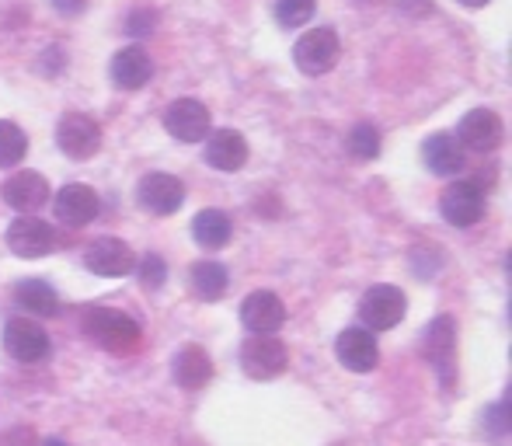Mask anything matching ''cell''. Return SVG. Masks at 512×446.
<instances>
[{
    "label": "cell",
    "instance_id": "6da1fadb",
    "mask_svg": "<svg viewBox=\"0 0 512 446\" xmlns=\"http://www.w3.org/2000/svg\"><path fill=\"white\" fill-rule=\"evenodd\" d=\"M84 335L95 338L102 349L115 352V356H126V352H133L136 345H140V325H136L129 314L122 311H112V307H88L84 311Z\"/></svg>",
    "mask_w": 512,
    "mask_h": 446
},
{
    "label": "cell",
    "instance_id": "7a4b0ae2",
    "mask_svg": "<svg viewBox=\"0 0 512 446\" xmlns=\"http://www.w3.org/2000/svg\"><path fill=\"white\" fill-rule=\"evenodd\" d=\"M408 311V300L398 286L391 283H380V286H370L359 300V321H363L366 332H387L394 328Z\"/></svg>",
    "mask_w": 512,
    "mask_h": 446
},
{
    "label": "cell",
    "instance_id": "3957f363",
    "mask_svg": "<svg viewBox=\"0 0 512 446\" xmlns=\"http://www.w3.org/2000/svg\"><path fill=\"white\" fill-rule=\"evenodd\" d=\"M338 56H342V42H338L335 28H310L293 46V63L310 77L328 74L338 63Z\"/></svg>",
    "mask_w": 512,
    "mask_h": 446
},
{
    "label": "cell",
    "instance_id": "277c9868",
    "mask_svg": "<svg viewBox=\"0 0 512 446\" xmlns=\"http://www.w3.org/2000/svg\"><path fill=\"white\" fill-rule=\"evenodd\" d=\"M241 366L251 380H272L290 366V352L276 335H251L241 345Z\"/></svg>",
    "mask_w": 512,
    "mask_h": 446
},
{
    "label": "cell",
    "instance_id": "5b68a950",
    "mask_svg": "<svg viewBox=\"0 0 512 446\" xmlns=\"http://www.w3.org/2000/svg\"><path fill=\"white\" fill-rule=\"evenodd\" d=\"M439 213L453 227H474L485 213V192L471 178H457L453 185H446L439 196Z\"/></svg>",
    "mask_w": 512,
    "mask_h": 446
},
{
    "label": "cell",
    "instance_id": "8992f818",
    "mask_svg": "<svg viewBox=\"0 0 512 446\" xmlns=\"http://www.w3.org/2000/svg\"><path fill=\"white\" fill-rule=\"evenodd\" d=\"M56 143L74 161H88L102 150V126L84 112H67L56 126Z\"/></svg>",
    "mask_w": 512,
    "mask_h": 446
},
{
    "label": "cell",
    "instance_id": "52a82bcc",
    "mask_svg": "<svg viewBox=\"0 0 512 446\" xmlns=\"http://www.w3.org/2000/svg\"><path fill=\"white\" fill-rule=\"evenodd\" d=\"M136 203H140L147 213H154V217H171V213L182 210L185 185L178 182L175 175H164V171L143 175L140 185H136Z\"/></svg>",
    "mask_w": 512,
    "mask_h": 446
},
{
    "label": "cell",
    "instance_id": "ba28073f",
    "mask_svg": "<svg viewBox=\"0 0 512 446\" xmlns=\"http://www.w3.org/2000/svg\"><path fill=\"white\" fill-rule=\"evenodd\" d=\"M4 241L18 258H46L49 251H53V244H56V230L49 227L46 220L28 217V213H25V217H18L11 227H7Z\"/></svg>",
    "mask_w": 512,
    "mask_h": 446
},
{
    "label": "cell",
    "instance_id": "9c48e42d",
    "mask_svg": "<svg viewBox=\"0 0 512 446\" xmlns=\"http://www.w3.org/2000/svg\"><path fill=\"white\" fill-rule=\"evenodd\" d=\"M4 349L18 363H39L49 356V332L32 318H14L4 328Z\"/></svg>",
    "mask_w": 512,
    "mask_h": 446
},
{
    "label": "cell",
    "instance_id": "30bf717a",
    "mask_svg": "<svg viewBox=\"0 0 512 446\" xmlns=\"http://www.w3.org/2000/svg\"><path fill=\"white\" fill-rule=\"evenodd\" d=\"M164 129L182 143H199L209 133V109L196 98H178L164 112Z\"/></svg>",
    "mask_w": 512,
    "mask_h": 446
},
{
    "label": "cell",
    "instance_id": "8fae6325",
    "mask_svg": "<svg viewBox=\"0 0 512 446\" xmlns=\"http://www.w3.org/2000/svg\"><path fill=\"white\" fill-rule=\"evenodd\" d=\"M241 321H244V328H248V332L272 335V332H279V328L286 325V307L272 290H255V293H248V297H244Z\"/></svg>",
    "mask_w": 512,
    "mask_h": 446
},
{
    "label": "cell",
    "instance_id": "7c38bea8",
    "mask_svg": "<svg viewBox=\"0 0 512 446\" xmlns=\"http://www.w3.org/2000/svg\"><path fill=\"white\" fill-rule=\"evenodd\" d=\"M98 210H102V203H98V192L91 189V185H63L60 192L53 196V213L60 223H70V227H84V223H91L98 217Z\"/></svg>",
    "mask_w": 512,
    "mask_h": 446
},
{
    "label": "cell",
    "instance_id": "4fadbf2b",
    "mask_svg": "<svg viewBox=\"0 0 512 446\" xmlns=\"http://www.w3.org/2000/svg\"><path fill=\"white\" fill-rule=\"evenodd\" d=\"M335 352H338V363L352 373H370L380 363L377 338H373V332H366V328H345L335 342Z\"/></svg>",
    "mask_w": 512,
    "mask_h": 446
},
{
    "label": "cell",
    "instance_id": "5bb4252c",
    "mask_svg": "<svg viewBox=\"0 0 512 446\" xmlns=\"http://www.w3.org/2000/svg\"><path fill=\"white\" fill-rule=\"evenodd\" d=\"M502 119H499V112H492V109H474V112H467L464 115V122H460V129H457V136H460V147H467V150H478V154H488V150H495L502 143Z\"/></svg>",
    "mask_w": 512,
    "mask_h": 446
},
{
    "label": "cell",
    "instance_id": "9a60e30c",
    "mask_svg": "<svg viewBox=\"0 0 512 446\" xmlns=\"http://www.w3.org/2000/svg\"><path fill=\"white\" fill-rule=\"evenodd\" d=\"M84 265L98 276H126L129 269L136 265L133 248L119 237H98V241L88 244L84 251Z\"/></svg>",
    "mask_w": 512,
    "mask_h": 446
},
{
    "label": "cell",
    "instance_id": "2e32d148",
    "mask_svg": "<svg viewBox=\"0 0 512 446\" xmlns=\"http://www.w3.org/2000/svg\"><path fill=\"white\" fill-rule=\"evenodd\" d=\"M0 192H4V203L18 213L42 210V206L49 203V196H53V192H49V182L42 175H35V171H18V175H11Z\"/></svg>",
    "mask_w": 512,
    "mask_h": 446
},
{
    "label": "cell",
    "instance_id": "e0dca14e",
    "mask_svg": "<svg viewBox=\"0 0 512 446\" xmlns=\"http://www.w3.org/2000/svg\"><path fill=\"white\" fill-rule=\"evenodd\" d=\"M422 352L429 356V363L436 366V373L443 377V384H450L453 352H457V332H453V321L450 318H436L429 328H425Z\"/></svg>",
    "mask_w": 512,
    "mask_h": 446
},
{
    "label": "cell",
    "instance_id": "ac0fdd59",
    "mask_svg": "<svg viewBox=\"0 0 512 446\" xmlns=\"http://www.w3.org/2000/svg\"><path fill=\"white\" fill-rule=\"evenodd\" d=\"M206 161L216 171H241L248 164V140L237 129H216L206 140Z\"/></svg>",
    "mask_w": 512,
    "mask_h": 446
},
{
    "label": "cell",
    "instance_id": "d6986e66",
    "mask_svg": "<svg viewBox=\"0 0 512 446\" xmlns=\"http://www.w3.org/2000/svg\"><path fill=\"white\" fill-rule=\"evenodd\" d=\"M108 70H112L115 88L136 91V88H143V84L150 81V74H154V60H150L140 46H126V49H119V53L112 56V67H108Z\"/></svg>",
    "mask_w": 512,
    "mask_h": 446
},
{
    "label": "cell",
    "instance_id": "ffe728a7",
    "mask_svg": "<svg viewBox=\"0 0 512 446\" xmlns=\"http://www.w3.org/2000/svg\"><path fill=\"white\" fill-rule=\"evenodd\" d=\"M425 164H429L436 175H460L464 171V147L457 143V136L450 133H432L422 147Z\"/></svg>",
    "mask_w": 512,
    "mask_h": 446
},
{
    "label": "cell",
    "instance_id": "44dd1931",
    "mask_svg": "<svg viewBox=\"0 0 512 446\" xmlns=\"http://www.w3.org/2000/svg\"><path fill=\"white\" fill-rule=\"evenodd\" d=\"M14 300H18V307H25L28 314H39V318H56L60 314V297H56V290L46 279H25V283H18Z\"/></svg>",
    "mask_w": 512,
    "mask_h": 446
},
{
    "label": "cell",
    "instance_id": "7402d4cb",
    "mask_svg": "<svg viewBox=\"0 0 512 446\" xmlns=\"http://www.w3.org/2000/svg\"><path fill=\"white\" fill-rule=\"evenodd\" d=\"M209 377H213V363H209L206 349L185 345V349L175 356V380L185 387V391H199Z\"/></svg>",
    "mask_w": 512,
    "mask_h": 446
},
{
    "label": "cell",
    "instance_id": "603a6c76",
    "mask_svg": "<svg viewBox=\"0 0 512 446\" xmlns=\"http://www.w3.org/2000/svg\"><path fill=\"white\" fill-rule=\"evenodd\" d=\"M234 227H230V217L223 210H203L196 220H192V237H196L199 248L206 251H216L230 241Z\"/></svg>",
    "mask_w": 512,
    "mask_h": 446
},
{
    "label": "cell",
    "instance_id": "cb8c5ba5",
    "mask_svg": "<svg viewBox=\"0 0 512 446\" xmlns=\"http://www.w3.org/2000/svg\"><path fill=\"white\" fill-rule=\"evenodd\" d=\"M189 279H192L196 297H203V300H220L223 293H227V283H230L227 269H223L220 262H213V258H203V262L192 265Z\"/></svg>",
    "mask_w": 512,
    "mask_h": 446
},
{
    "label": "cell",
    "instance_id": "d4e9b609",
    "mask_svg": "<svg viewBox=\"0 0 512 446\" xmlns=\"http://www.w3.org/2000/svg\"><path fill=\"white\" fill-rule=\"evenodd\" d=\"M28 154V136L18 122L0 119V168H18Z\"/></svg>",
    "mask_w": 512,
    "mask_h": 446
},
{
    "label": "cell",
    "instance_id": "484cf974",
    "mask_svg": "<svg viewBox=\"0 0 512 446\" xmlns=\"http://www.w3.org/2000/svg\"><path fill=\"white\" fill-rule=\"evenodd\" d=\"M272 14L283 28H300L314 18V0H272Z\"/></svg>",
    "mask_w": 512,
    "mask_h": 446
},
{
    "label": "cell",
    "instance_id": "4316f807",
    "mask_svg": "<svg viewBox=\"0 0 512 446\" xmlns=\"http://www.w3.org/2000/svg\"><path fill=\"white\" fill-rule=\"evenodd\" d=\"M349 150L359 157V161H373V157L380 154V129L373 126V122H359V126H352Z\"/></svg>",
    "mask_w": 512,
    "mask_h": 446
},
{
    "label": "cell",
    "instance_id": "83f0119b",
    "mask_svg": "<svg viewBox=\"0 0 512 446\" xmlns=\"http://www.w3.org/2000/svg\"><path fill=\"white\" fill-rule=\"evenodd\" d=\"M164 279H168V265H164L161 255H147L140 262V283L147 286V290H161Z\"/></svg>",
    "mask_w": 512,
    "mask_h": 446
},
{
    "label": "cell",
    "instance_id": "f1b7e54d",
    "mask_svg": "<svg viewBox=\"0 0 512 446\" xmlns=\"http://www.w3.org/2000/svg\"><path fill=\"white\" fill-rule=\"evenodd\" d=\"M154 28H157V11H150V7H136V11L126 18V32L136 35V39L150 35Z\"/></svg>",
    "mask_w": 512,
    "mask_h": 446
},
{
    "label": "cell",
    "instance_id": "f546056e",
    "mask_svg": "<svg viewBox=\"0 0 512 446\" xmlns=\"http://www.w3.org/2000/svg\"><path fill=\"white\" fill-rule=\"evenodd\" d=\"M488 426H492L495 429V433H506V429H509V422H506V401H499V405H495L492 408V412H488Z\"/></svg>",
    "mask_w": 512,
    "mask_h": 446
},
{
    "label": "cell",
    "instance_id": "4dcf8cb0",
    "mask_svg": "<svg viewBox=\"0 0 512 446\" xmlns=\"http://www.w3.org/2000/svg\"><path fill=\"white\" fill-rule=\"evenodd\" d=\"M84 4H88V0H53V7L60 14H81Z\"/></svg>",
    "mask_w": 512,
    "mask_h": 446
},
{
    "label": "cell",
    "instance_id": "1f68e13d",
    "mask_svg": "<svg viewBox=\"0 0 512 446\" xmlns=\"http://www.w3.org/2000/svg\"><path fill=\"white\" fill-rule=\"evenodd\" d=\"M464 7H485V4H492V0H460Z\"/></svg>",
    "mask_w": 512,
    "mask_h": 446
},
{
    "label": "cell",
    "instance_id": "d6a6232c",
    "mask_svg": "<svg viewBox=\"0 0 512 446\" xmlns=\"http://www.w3.org/2000/svg\"><path fill=\"white\" fill-rule=\"evenodd\" d=\"M39 446H67V443H63V440H42Z\"/></svg>",
    "mask_w": 512,
    "mask_h": 446
}]
</instances>
